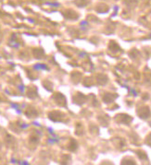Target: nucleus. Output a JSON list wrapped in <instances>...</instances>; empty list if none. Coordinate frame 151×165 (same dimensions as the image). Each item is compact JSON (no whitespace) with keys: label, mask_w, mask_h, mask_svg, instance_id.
<instances>
[{"label":"nucleus","mask_w":151,"mask_h":165,"mask_svg":"<svg viewBox=\"0 0 151 165\" xmlns=\"http://www.w3.org/2000/svg\"><path fill=\"white\" fill-rule=\"evenodd\" d=\"M34 68L35 69H46V70H48V68L45 65H36V66H34Z\"/></svg>","instance_id":"1"}]
</instances>
